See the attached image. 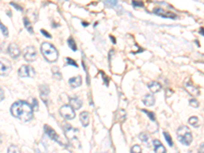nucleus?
Instances as JSON below:
<instances>
[{
	"instance_id": "1",
	"label": "nucleus",
	"mask_w": 204,
	"mask_h": 153,
	"mask_svg": "<svg viewBox=\"0 0 204 153\" xmlns=\"http://www.w3.org/2000/svg\"><path fill=\"white\" fill-rule=\"evenodd\" d=\"M33 107L26 101H16L10 107V112L14 117L22 122H27L33 118Z\"/></svg>"
},
{
	"instance_id": "2",
	"label": "nucleus",
	"mask_w": 204,
	"mask_h": 153,
	"mask_svg": "<svg viewBox=\"0 0 204 153\" xmlns=\"http://www.w3.org/2000/svg\"><path fill=\"white\" fill-rule=\"evenodd\" d=\"M41 52L45 59L49 62H54L58 58V52H57L56 48L48 42H44L41 45Z\"/></svg>"
},
{
	"instance_id": "3",
	"label": "nucleus",
	"mask_w": 204,
	"mask_h": 153,
	"mask_svg": "<svg viewBox=\"0 0 204 153\" xmlns=\"http://www.w3.org/2000/svg\"><path fill=\"white\" fill-rule=\"evenodd\" d=\"M177 137L179 141L184 145H187V146H189L193 141L192 133L187 126H181L177 130Z\"/></svg>"
},
{
	"instance_id": "4",
	"label": "nucleus",
	"mask_w": 204,
	"mask_h": 153,
	"mask_svg": "<svg viewBox=\"0 0 204 153\" xmlns=\"http://www.w3.org/2000/svg\"><path fill=\"white\" fill-rule=\"evenodd\" d=\"M24 57L29 62H33L37 58V50L34 46H28L24 50Z\"/></svg>"
},
{
	"instance_id": "5",
	"label": "nucleus",
	"mask_w": 204,
	"mask_h": 153,
	"mask_svg": "<svg viewBox=\"0 0 204 153\" xmlns=\"http://www.w3.org/2000/svg\"><path fill=\"white\" fill-rule=\"evenodd\" d=\"M59 112L65 119H69H69L75 118V109L72 108L70 105H62L61 107H60Z\"/></svg>"
},
{
	"instance_id": "6",
	"label": "nucleus",
	"mask_w": 204,
	"mask_h": 153,
	"mask_svg": "<svg viewBox=\"0 0 204 153\" xmlns=\"http://www.w3.org/2000/svg\"><path fill=\"white\" fill-rule=\"evenodd\" d=\"M19 76H22V78H26V76H35V70L32 66L24 64L19 68Z\"/></svg>"
},
{
	"instance_id": "7",
	"label": "nucleus",
	"mask_w": 204,
	"mask_h": 153,
	"mask_svg": "<svg viewBox=\"0 0 204 153\" xmlns=\"http://www.w3.org/2000/svg\"><path fill=\"white\" fill-rule=\"evenodd\" d=\"M44 130H45V133H46V134L48 135V136L51 138L52 140H54L55 142H57L60 145H64V142L61 141L60 137L56 134V132H55L53 129H51L49 126H47V124H46V126H44Z\"/></svg>"
},
{
	"instance_id": "8",
	"label": "nucleus",
	"mask_w": 204,
	"mask_h": 153,
	"mask_svg": "<svg viewBox=\"0 0 204 153\" xmlns=\"http://www.w3.org/2000/svg\"><path fill=\"white\" fill-rule=\"evenodd\" d=\"M154 14L159 15V16H161V17H165V19H167V17L168 19H173V20L178 19V15L176 14H173V12H172V11H167V10L162 9V8H155Z\"/></svg>"
},
{
	"instance_id": "9",
	"label": "nucleus",
	"mask_w": 204,
	"mask_h": 153,
	"mask_svg": "<svg viewBox=\"0 0 204 153\" xmlns=\"http://www.w3.org/2000/svg\"><path fill=\"white\" fill-rule=\"evenodd\" d=\"M64 130L65 132V135H67V139L69 140H75L77 139V136H78V133H79V130L77 129H74V128H72L69 124H64Z\"/></svg>"
},
{
	"instance_id": "10",
	"label": "nucleus",
	"mask_w": 204,
	"mask_h": 153,
	"mask_svg": "<svg viewBox=\"0 0 204 153\" xmlns=\"http://www.w3.org/2000/svg\"><path fill=\"white\" fill-rule=\"evenodd\" d=\"M8 54L11 56L12 58H17L21 54V50H19V46H17L16 43H11L8 46Z\"/></svg>"
},
{
	"instance_id": "11",
	"label": "nucleus",
	"mask_w": 204,
	"mask_h": 153,
	"mask_svg": "<svg viewBox=\"0 0 204 153\" xmlns=\"http://www.w3.org/2000/svg\"><path fill=\"white\" fill-rule=\"evenodd\" d=\"M153 146H154L155 153H167V149L159 140H153Z\"/></svg>"
},
{
	"instance_id": "12",
	"label": "nucleus",
	"mask_w": 204,
	"mask_h": 153,
	"mask_svg": "<svg viewBox=\"0 0 204 153\" xmlns=\"http://www.w3.org/2000/svg\"><path fill=\"white\" fill-rule=\"evenodd\" d=\"M69 83L70 87H72V88H77V87H80L81 85H82V78H81L80 76L70 78L69 80Z\"/></svg>"
},
{
	"instance_id": "13",
	"label": "nucleus",
	"mask_w": 204,
	"mask_h": 153,
	"mask_svg": "<svg viewBox=\"0 0 204 153\" xmlns=\"http://www.w3.org/2000/svg\"><path fill=\"white\" fill-rule=\"evenodd\" d=\"M143 103L145 104L146 106H152L153 104L155 103V98L152 94H147L143 97Z\"/></svg>"
},
{
	"instance_id": "14",
	"label": "nucleus",
	"mask_w": 204,
	"mask_h": 153,
	"mask_svg": "<svg viewBox=\"0 0 204 153\" xmlns=\"http://www.w3.org/2000/svg\"><path fill=\"white\" fill-rule=\"evenodd\" d=\"M185 88L189 91V93L192 94V95H194V96H198L199 94H200V92H199L198 88H196L195 86H193L192 84L189 83V82L185 84Z\"/></svg>"
},
{
	"instance_id": "15",
	"label": "nucleus",
	"mask_w": 204,
	"mask_h": 153,
	"mask_svg": "<svg viewBox=\"0 0 204 153\" xmlns=\"http://www.w3.org/2000/svg\"><path fill=\"white\" fill-rule=\"evenodd\" d=\"M80 121L82 122V124L84 127H87L88 124H89V122H90V116H89V113L86 111H83L80 113Z\"/></svg>"
},
{
	"instance_id": "16",
	"label": "nucleus",
	"mask_w": 204,
	"mask_h": 153,
	"mask_svg": "<svg viewBox=\"0 0 204 153\" xmlns=\"http://www.w3.org/2000/svg\"><path fill=\"white\" fill-rule=\"evenodd\" d=\"M148 88L150 89V91L152 92V93H157L158 91L161 90V85L158 83V82L152 81L148 84Z\"/></svg>"
},
{
	"instance_id": "17",
	"label": "nucleus",
	"mask_w": 204,
	"mask_h": 153,
	"mask_svg": "<svg viewBox=\"0 0 204 153\" xmlns=\"http://www.w3.org/2000/svg\"><path fill=\"white\" fill-rule=\"evenodd\" d=\"M69 105L72 107L74 109H80L81 107H82V104L83 102L81 99H78V98H69Z\"/></svg>"
},
{
	"instance_id": "18",
	"label": "nucleus",
	"mask_w": 204,
	"mask_h": 153,
	"mask_svg": "<svg viewBox=\"0 0 204 153\" xmlns=\"http://www.w3.org/2000/svg\"><path fill=\"white\" fill-rule=\"evenodd\" d=\"M10 64L7 61L3 62V60H1V76H7V74L10 71Z\"/></svg>"
},
{
	"instance_id": "19",
	"label": "nucleus",
	"mask_w": 204,
	"mask_h": 153,
	"mask_svg": "<svg viewBox=\"0 0 204 153\" xmlns=\"http://www.w3.org/2000/svg\"><path fill=\"white\" fill-rule=\"evenodd\" d=\"M24 24H25V27H26V29L30 32V34H34V30H33V27H32L31 22H30V20H28L27 17H24Z\"/></svg>"
},
{
	"instance_id": "20",
	"label": "nucleus",
	"mask_w": 204,
	"mask_h": 153,
	"mask_svg": "<svg viewBox=\"0 0 204 153\" xmlns=\"http://www.w3.org/2000/svg\"><path fill=\"white\" fill-rule=\"evenodd\" d=\"M189 124H190L191 126H193L194 128H198L199 126H200V124H199L198 117H196V116L190 117V118H189Z\"/></svg>"
},
{
	"instance_id": "21",
	"label": "nucleus",
	"mask_w": 204,
	"mask_h": 153,
	"mask_svg": "<svg viewBox=\"0 0 204 153\" xmlns=\"http://www.w3.org/2000/svg\"><path fill=\"white\" fill-rule=\"evenodd\" d=\"M67 44H69V48L72 49V51H77V44H75V40L72 39V37H69V39H67Z\"/></svg>"
},
{
	"instance_id": "22",
	"label": "nucleus",
	"mask_w": 204,
	"mask_h": 153,
	"mask_svg": "<svg viewBox=\"0 0 204 153\" xmlns=\"http://www.w3.org/2000/svg\"><path fill=\"white\" fill-rule=\"evenodd\" d=\"M139 138H140V140L143 143H145L146 145H149V144H148V140H149V137H148L147 134H145V133H141V134L139 135Z\"/></svg>"
},
{
	"instance_id": "23",
	"label": "nucleus",
	"mask_w": 204,
	"mask_h": 153,
	"mask_svg": "<svg viewBox=\"0 0 204 153\" xmlns=\"http://www.w3.org/2000/svg\"><path fill=\"white\" fill-rule=\"evenodd\" d=\"M40 90H41V96H43L44 93L46 96L49 94V87L47 85H42L41 87H40Z\"/></svg>"
},
{
	"instance_id": "24",
	"label": "nucleus",
	"mask_w": 204,
	"mask_h": 153,
	"mask_svg": "<svg viewBox=\"0 0 204 153\" xmlns=\"http://www.w3.org/2000/svg\"><path fill=\"white\" fill-rule=\"evenodd\" d=\"M163 136H164L165 140H167V142L168 143V145H170V146H173V140H172V137H170V135L168 134L167 132H163Z\"/></svg>"
},
{
	"instance_id": "25",
	"label": "nucleus",
	"mask_w": 204,
	"mask_h": 153,
	"mask_svg": "<svg viewBox=\"0 0 204 153\" xmlns=\"http://www.w3.org/2000/svg\"><path fill=\"white\" fill-rule=\"evenodd\" d=\"M131 153H142V148L139 145H134L131 149Z\"/></svg>"
},
{
	"instance_id": "26",
	"label": "nucleus",
	"mask_w": 204,
	"mask_h": 153,
	"mask_svg": "<svg viewBox=\"0 0 204 153\" xmlns=\"http://www.w3.org/2000/svg\"><path fill=\"white\" fill-rule=\"evenodd\" d=\"M142 111L144 112V113H146L148 116V117L151 119L152 122H155V116H154V113L153 112H150V111H148V110H146V109H142Z\"/></svg>"
},
{
	"instance_id": "27",
	"label": "nucleus",
	"mask_w": 204,
	"mask_h": 153,
	"mask_svg": "<svg viewBox=\"0 0 204 153\" xmlns=\"http://www.w3.org/2000/svg\"><path fill=\"white\" fill-rule=\"evenodd\" d=\"M0 28H1V33H2V35L4 36V37H7L8 36V30H7V28L4 26L3 24H0Z\"/></svg>"
},
{
	"instance_id": "28",
	"label": "nucleus",
	"mask_w": 204,
	"mask_h": 153,
	"mask_svg": "<svg viewBox=\"0 0 204 153\" xmlns=\"http://www.w3.org/2000/svg\"><path fill=\"white\" fill-rule=\"evenodd\" d=\"M7 153H19V150L16 146L11 145V146L8 148V150H7Z\"/></svg>"
},
{
	"instance_id": "29",
	"label": "nucleus",
	"mask_w": 204,
	"mask_h": 153,
	"mask_svg": "<svg viewBox=\"0 0 204 153\" xmlns=\"http://www.w3.org/2000/svg\"><path fill=\"white\" fill-rule=\"evenodd\" d=\"M189 103L192 105V107H195V108H197V107L199 106V102L197 101V99H190V101H189Z\"/></svg>"
},
{
	"instance_id": "30",
	"label": "nucleus",
	"mask_w": 204,
	"mask_h": 153,
	"mask_svg": "<svg viewBox=\"0 0 204 153\" xmlns=\"http://www.w3.org/2000/svg\"><path fill=\"white\" fill-rule=\"evenodd\" d=\"M52 71H53V76H55L56 79H58V80H60L61 79V75H60V73L58 70H57V68H52Z\"/></svg>"
},
{
	"instance_id": "31",
	"label": "nucleus",
	"mask_w": 204,
	"mask_h": 153,
	"mask_svg": "<svg viewBox=\"0 0 204 153\" xmlns=\"http://www.w3.org/2000/svg\"><path fill=\"white\" fill-rule=\"evenodd\" d=\"M32 107L34 110H38V101L37 99L32 98Z\"/></svg>"
},
{
	"instance_id": "32",
	"label": "nucleus",
	"mask_w": 204,
	"mask_h": 153,
	"mask_svg": "<svg viewBox=\"0 0 204 153\" xmlns=\"http://www.w3.org/2000/svg\"><path fill=\"white\" fill-rule=\"evenodd\" d=\"M67 63L70 65H72V66H75V68H78V64H77V62L74 60V59H72V58H69V57H67Z\"/></svg>"
},
{
	"instance_id": "33",
	"label": "nucleus",
	"mask_w": 204,
	"mask_h": 153,
	"mask_svg": "<svg viewBox=\"0 0 204 153\" xmlns=\"http://www.w3.org/2000/svg\"><path fill=\"white\" fill-rule=\"evenodd\" d=\"M133 5L134 6H143L144 3L142 1H133Z\"/></svg>"
},
{
	"instance_id": "34",
	"label": "nucleus",
	"mask_w": 204,
	"mask_h": 153,
	"mask_svg": "<svg viewBox=\"0 0 204 153\" xmlns=\"http://www.w3.org/2000/svg\"><path fill=\"white\" fill-rule=\"evenodd\" d=\"M41 33H42V34H43L44 36H46L47 38H49V39H50V38H51V35H50L49 33L47 32V31H45V30L42 29V30H41Z\"/></svg>"
},
{
	"instance_id": "35",
	"label": "nucleus",
	"mask_w": 204,
	"mask_h": 153,
	"mask_svg": "<svg viewBox=\"0 0 204 153\" xmlns=\"http://www.w3.org/2000/svg\"><path fill=\"white\" fill-rule=\"evenodd\" d=\"M11 5H12V6H14V7H16V8L17 9V10H21V11H22V7L21 6H19V5H17L16 3H14V2H11V3H10Z\"/></svg>"
},
{
	"instance_id": "36",
	"label": "nucleus",
	"mask_w": 204,
	"mask_h": 153,
	"mask_svg": "<svg viewBox=\"0 0 204 153\" xmlns=\"http://www.w3.org/2000/svg\"><path fill=\"white\" fill-rule=\"evenodd\" d=\"M199 153H204V143H202L199 147Z\"/></svg>"
},
{
	"instance_id": "37",
	"label": "nucleus",
	"mask_w": 204,
	"mask_h": 153,
	"mask_svg": "<svg viewBox=\"0 0 204 153\" xmlns=\"http://www.w3.org/2000/svg\"><path fill=\"white\" fill-rule=\"evenodd\" d=\"M172 94H173V91L170 90V89H167V93H165V96H167V97H170V95H172Z\"/></svg>"
},
{
	"instance_id": "38",
	"label": "nucleus",
	"mask_w": 204,
	"mask_h": 153,
	"mask_svg": "<svg viewBox=\"0 0 204 153\" xmlns=\"http://www.w3.org/2000/svg\"><path fill=\"white\" fill-rule=\"evenodd\" d=\"M106 3H108L109 5H111V6H114V5H117V1H114V0H113V1H106Z\"/></svg>"
},
{
	"instance_id": "39",
	"label": "nucleus",
	"mask_w": 204,
	"mask_h": 153,
	"mask_svg": "<svg viewBox=\"0 0 204 153\" xmlns=\"http://www.w3.org/2000/svg\"><path fill=\"white\" fill-rule=\"evenodd\" d=\"M101 76H103V79H104V81H105V85H108V80H107V78L106 76H105V75H104V73H101Z\"/></svg>"
},
{
	"instance_id": "40",
	"label": "nucleus",
	"mask_w": 204,
	"mask_h": 153,
	"mask_svg": "<svg viewBox=\"0 0 204 153\" xmlns=\"http://www.w3.org/2000/svg\"><path fill=\"white\" fill-rule=\"evenodd\" d=\"M199 32H200V34H201V35H203V36H204V28H201V29L199 30Z\"/></svg>"
},
{
	"instance_id": "41",
	"label": "nucleus",
	"mask_w": 204,
	"mask_h": 153,
	"mask_svg": "<svg viewBox=\"0 0 204 153\" xmlns=\"http://www.w3.org/2000/svg\"><path fill=\"white\" fill-rule=\"evenodd\" d=\"M3 90H2V89H1V100H3Z\"/></svg>"
},
{
	"instance_id": "42",
	"label": "nucleus",
	"mask_w": 204,
	"mask_h": 153,
	"mask_svg": "<svg viewBox=\"0 0 204 153\" xmlns=\"http://www.w3.org/2000/svg\"><path fill=\"white\" fill-rule=\"evenodd\" d=\"M83 25H84L85 27H87V26H88V22H83Z\"/></svg>"
},
{
	"instance_id": "43",
	"label": "nucleus",
	"mask_w": 204,
	"mask_h": 153,
	"mask_svg": "<svg viewBox=\"0 0 204 153\" xmlns=\"http://www.w3.org/2000/svg\"><path fill=\"white\" fill-rule=\"evenodd\" d=\"M110 38H111V39H112V41H113V43H115V39H114V38H113V37H110Z\"/></svg>"
}]
</instances>
